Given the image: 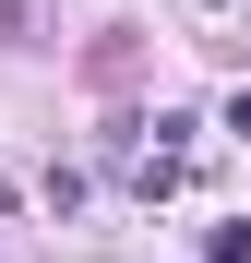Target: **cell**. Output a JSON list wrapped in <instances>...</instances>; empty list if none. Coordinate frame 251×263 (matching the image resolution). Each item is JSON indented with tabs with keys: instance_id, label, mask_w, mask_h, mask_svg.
Instances as JSON below:
<instances>
[{
	"instance_id": "1",
	"label": "cell",
	"mask_w": 251,
	"mask_h": 263,
	"mask_svg": "<svg viewBox=\"0 0 251 263\" xmlns=\"http://www.w3.org/2000/svg\"><path fill=\"white\" fill-rule=\"evenodd\" d=\"M203 251H216V263H251V228H216V239H203Z\"/></svg>"
}]
</instances>
